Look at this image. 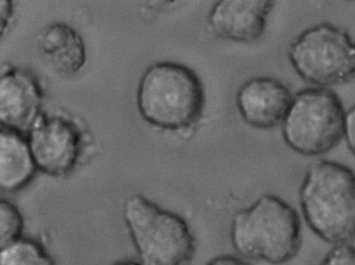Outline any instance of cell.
<instances>
[{
    "instance_id": "obj_13",
    "label": "cell",
    "mask_w": 355,
    "mask_h": 265,
    "mask_svg": "<svg viewBox=\"0 0 355 265\" xmlns=\"http://www.w3.org/2000/svg\"><path fill=\"white\" fill-rule=\"evenodd\" d=\"M0 265H55V262L38 240L21 237L0 248Z\"/></svg>"
},
{
    "instance_id": "obj_17",
    "label": "cell",
    "mask_w": 355,
    "mask_h": 265,
    "mask_svg": "<svg viewBox=\"0 0 355 265\" xmlns=\"http://www.w3.org/2000/svg\"><path fill=\"white\" fill-rule=\"evenodd\" d=\"M207 265H252L247 259L236 255H220L211 259Z\"/></svg>"
},
{
    "instance_id": "obj_3",
    "label": "cell",
    "mask_w": 355,
    "mask_h": 265,
    "mask_svg": "<svg viewBox=\"0 0 355 265\" xmlns=\"http://www.w3.org/2000/svg\"><path fill=\"white\" fill-rule=\"evenodd\" d=\"M205 104L202 82L192 69L180 64H153L139 82V113L155 127L166 130L190 127L202 115Z\"/></svg>"
},
{
    "instance_id": "obj_10",
    "label": "cell",
    "mask_w": 355,
    "mask_h": 265,
    "mask_svg": "<svg viewBox=\"0 0 355 265\" xmlns=\"http://www.w3.org/2000/svg\"><path fill=\"white\" fill-rule=\"evenodd\" d=\"M274 5L271 0H220L209 12V24L223 40L257 42L265 33Z\"/></svg>"
},
{
    "instance_id": "obj_4",
    "label": "cell",
    "mask_w": 355,
    "mask_h": 265,
    "mask_svg": "<svg viewBox=\"0 0 355 265\" xmlns=\"http://www.w3.org/2000/svg\"><path fill=\"white\" fill-rule=\"evenodd\" d=\"M123 217L142 265H189L196 239L184 217L141 194L128 199Z\"/></svg>"
},
{
    "instance_id": "obj_9",
    "label": "cell",
    "mask_w": 355,
    "mask_h": 265,
    "mask_svg": "<svg viewBox=\"0 0 355 265\" xmlns=\"http://www.w3.org/2000/svg\"><path fill=\"white\" fill-rule=\"evenodd\" d=\"M293 97L290 89L280 80L259 76L247 80L239 89L236 107L247 125L272 129L284 123Z\"/></svg>"
},
{
    "instance_id": "obj_18",
    "label": "cell",
    "mask_w": 355,
    "mask_h": 265,
    "mask_svg": "<svg viewBox=\"0 0 355 265\" xmlns=\"http://www.w3.org/2000/svg\"><path fill=\"white\" fill-rule=\"evenodd\" d=\"M14 15V7L12 1L3 0L0 6V21H1V35L5 34L8 26L11 22Z\"/></svg>"
},
{
    "instance_id": "obj_14",
    "label": "cell",
    "mask_w": 355,
    "mask_h": 265,
    "mask_svg": "<svg viewBox=\"0 0 355 265\" xmlns=\"http://www.w3.org/2000/svg\"><path fill=\"white\" fill-rule=\"evenodd\" d=\"M24 229V217L18 207L3 199L0 202V248L20 239Z\"/></svg>"
},
{
    "instance_id": "obj_7",
    "label": "cell",
    "mask_w": 355,
    "mask_h": 265,
    "mask_svg": "<svg viewBox=\"0 0 355 265\" xmlns=\"http://www.w3.org/2000/svg\"><path fill=\"white\" fill-rule=\"evenodd\" d=\"M28 142L38 170L53 177L69 174L82 150L80 130L61 117L41 116L28 132Z\"/></svg>"
},
{
    "instance_id": "obj_1",
    "label": "cell",
    "mask_w": 355,
    "mask_h": 265,
    "mask_svg": "<svg viewBox=\"0 0 355 265\" xmlns=\"http://www.w3.org/2000/svg\"><path fill=\"white\" fill-rule=\"evenodd\" d=\"M305 223L332 246L355 239V173L342 163L321 161L307 170L299 190Z\"/></svg>"
},
{
    "instance_id": "obj_15",
    "label": "cell",
    "mask_w": 355,
    "mask_h": 265,
    "mask_svg": "<svg viewBox=\"0 0 355 265\" xmlns=\"http://www.w3.org/2000/svg\"><path fill=\"white\" fill-rule=\"evenodd\" d=\"M319 265H355V246L350 244L332 246Z\"/></svg>"
},
{
    "instance_id": "obj_8",
    "label": "cell",
    "mask_w": 355,
    "mask_h": 265,
    "mask_svg": "<svg viewBox=\"0 0 355 265\" xmlns=\"http://www.w3.org/2000/svg\"><path fill=\"white\" fill-rule=\"evenodd\" d=\"M43 90L32 72L10 69L0 80L1 127L18 134H28L43 115Z\"/></svg>"
},
{
    "instance_id": "obj_16",
    "label": "cell",
    "mask_w": 355,
    "mask_h": 265,
    "mask_svg": "<svg viewBox=\"0 0 355 265\" xmlns=\"http://www.w3.org/2000/svg\"><path fill=\"white\" fill-rule=\"evenodd\" d=\"M344 138L349 150L355 156V105L346 111Z\"/></svg>"
},
{
    "instance_id": "obj_19",
    "label": "cell",
    "mask_w": 355,
    "mask_h": 265,
    "mask_svg": "<svg viewBox=\"0 0 355 265\" xmlns=\"http://www.w3.org/2000/svg\"><path fill=\"white\" fill-rule=\"evenodd\" d=\"M113 265H142L139 261L136 260H120L114 263Z\"/></svg>"
},
{
    "instance_id": "obj_2",
    "label": "cell",
    "mask_w": 355,
    "mask_h": 265,
    "mask_svg": "<svg viewBox=\"0 0 355 265\" xmlns=\"http://www.w3.org/2000/svg\"><path fill=\"white\" fill-rule=\"evenodd\" d=\"M230 241L247 260L282 265L301 248V221L297 211L274 194H263L238 211L230 223Z\"/></svg>"
},
{
    "instance_id": "obj_11",
    "label": "cell",
    "mask_w": 355,
    "mask_h": 265,
    "mask_svg": "<svg viewBox=\"0 0 355 265\" xmlns=\"http://www.w3.org/2000/svg\"><path fill=\"white\" fill-rule=\"evenodd\" d=\"M38 43L45 59L58 73L73 75L86 64L84 39L69 24H51L41 33Z\"/></svg>"
},
{
    "instance_id": "obj_6",
    "label": "cell",
    "mask_w": 355,
    "mask_h": 265,
    "mask_svg": "<svg viewBox=\"0 0 355 265\" xmlns=\"http://www.w3.org/2000/svg\"><path fill=\"white\" fill-rule=\"evenodd\" d=\"M288 57L296 73L315 88L340 86L355 77V42L331 24L301 33L288 47Z\"/></svg>"
},
{
    "instance_id": "obj_5",
    "label": "cell",
    "mask_w": 355,
    "mask_h": 265,
    "mask_svg": "<svg viewBox=\"0 0 355 265\" xmlns=\"http://www.w3.org/2000/svg\"><path fill=\"white\" fill-rule=\"evenodd\" d=\"M346 111L338 95L324 88L299 91L282 125L284 143L303 156L329 152L344 138Z\"/></svg>"
},
{
    "instance_id": "obj_12",
    "label": "cell",
    "mask_w": 355,
    "mask_h": 265,
    "mask_svg": "<svg viewBox=\"0 0 355 265\" xmlns=\"http://www.w3.org/2000/svg\"><path fill=\"white\" fill-rule=\"evenodd\" d=\"M38 170L24 134L1 127L0 131V188L15 192L26 188Z\"/></svg>"
}]
</instances>
